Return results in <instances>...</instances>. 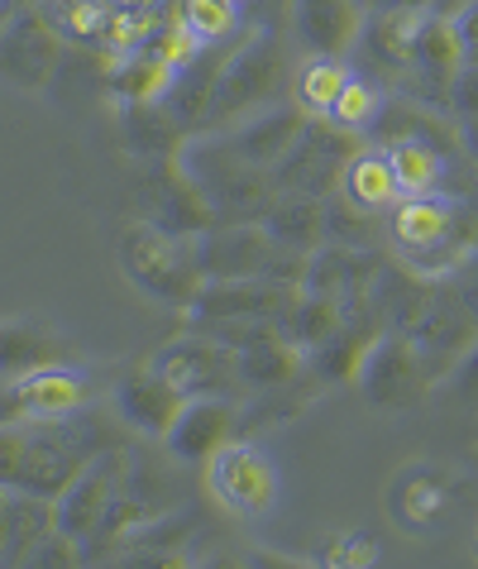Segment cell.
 I'll use <instances>...</instances> for the list:
<instances>
[{
    "mask_svg": "<svg viewBox=\"0 0 478 569\" xmlns=\"http://www.w3.org/2000/svg\"><path fill=\"white\" fill-rule=\"evenodd\" d=\"M62 49L68 39L53 29L43 6H20L0 24V77L14 87L43 91L62 68Z\"/></svg>",
    "mask_w": 478,
    "mask_h": 569,
    "instance_id": "5b68a950",
    "label": "cell"
},
{
    "mask_svg": "<svg viewBox=\"0 0 478 569\" xmlns=\"http://www.w3.org/2000/svg\"><path fill=\"white\" fill-rule=\"evenodd\" d=\"M465 369H469V373H465V392H469V398H478V355L465 363Z\"/></svg>",
    "mask_w": 478,
    "mask_h": 569,
    "instance_id": "e575fe53",
    "label": "cell"
},
{
    "mask_svg": "<svg viewBox=\"0 0 478 569\" xmlns=\"http://www.w3.org/2000/svg\"><path fill=\"white\" fill-rule=\"evenodd\" d=\"M282 43L278 39H245L226 49V62H220V77H216V97H211V116L206 124H230L239 116H249V110H259L273 91L282 87Z\"/></svg>",
    "mask_w": 478,
    "mask_h": 569,
    "instance_id": "277c9868",
    "label": "cell"
},
{
    "mask_svg": "<svg viewBox=\"0 0 478 569\" xmlns=\"http://www.w3.org/2000/svg\"><path fill=\"white\" fill-rule=\"evenodd\" d=\"M182 20L211 49L239 39V6H230V0H182Z\"/></svg>",
    "mask_w": 478,
    "mask_h": 569,
    "instance_id": "f546056e",
    "label": "cell"
},
{
    "mask_svg": "<svg viewBox=\"0 0 478 569\" xmlns=\"http://www.w3.org/2000/svg\"><path fill=\"white\" fill-rule=\"evenodd\" d=\"M116 407H120V417L130 421L139 436L163 440L172 431V421H178V412L187 407V392L172 383V378L158 373V369H135V373L120 378Z\"/></svg>",
    "mask_w": 478,
    "mask_h": 569,
    "instance_id": "2e32d148",
    "label": "cell"
},
{
    "mask_svg": "<svg viewBox=\"0 0 478 569\" xmlns=\"http://www.w3.org/2000/svg\"><path fill=\"white\" fill-rule=\"evenodd\" d=\"M355 378L374 407H382V412H402V407H417L426 398L430 369L417 350V340L388 330V336H378L369 350H364Z\"/></svg>",
    "mask_w": 478,
    "mask_h": 569,
    "instance_id": "52a82bcc",
    "label": "cell"
},
{
    "mask_svg": "<svg viewBox=\"0 0 478 569\" xmlns=\"http://www.w3.org/2000/svg\"><path fill=\"white\" fill-rule=\"evenodd\" d=\"M355 153H359L355 134L340 130V124H330V120H321V116H311L307 130H301V139L292 144V153H287L273 172H278L282 192L321 201L330 187H340L345 163H349Z\"/></svg>",
    "mask_w": 478,
    "mask_h": 569,
    "instance_id": "8992f818",
    "label": "cell"
},
{
    "mask_svg": "<svg viewBox=\"0 0 478 569\" xmlns=\"http://www.w3.org/2000/svg\"><path fill=\"white\" fill-rule=\"evenodd\" d=\"M297 288L273 278H211L191 302V326L201 321H282L287 297Z\"/></svg>",
    "mask_w": 478,
    "mask_h": 569,
    "instance_id": "8fae6325",
    "label": "cell"
},
{
    "mask_svg": "<svg viewBox=\"0 0 478 569\" xmlns=\"http://www.w3.org/2000/svg\"><path fill=\"white\" fill-rule=\"evenodd\" d=\"M91 378H82L72 363H53V369H34L14 378L10 412L14 417H39V421H68L91 402Z\"/></svg>",
    "mask_w": 478,
    "mask_h": 569,
    "instance_id": "5bb4252c",
    "label": "cell"
},
{
    "mask_svg": "<svg viewBox=\"0 0 478 569\" xmlns=\"http://www.w3.org/2000/svg\"><path fill=\"white\" fill-rule=\"evenodd\" d=\"M445 106H450L459 120H478V62H474V58L455 72V82H450V101H445Z\"/></svg>",
    "mask_w": 478,
    "mask_h": 569,
    "instance_id": "4dcf8cb0",
    "label": "cell"
},
{
    "mask_svg": "<svg viewBox=\"0 0 478 569\" xmlns=\"http://www.w3.org/2000/svg\"><path fill=\"white\" fill-rule=\"evenodd\" d=\"M388 234L397 244V254L407 259V268L417 273H440L455 268L459 259L474 254L478 244V220L450 197H402L388 216Z\"/></svg>",
    "mask_w": 478,
    "mask_h": 569,
    "instance_id": "7a4b0ae2",
    "label": "cell"
},
{
    "mask_svg": "<svg viewBox=\"0 0 478 569\" xmlns=\"http://www.w3.org/2000/svg\"><path fill=\"white\" fill-rule=\"evenodd\" d=\"M268 234H273L282 249H292V254H307L316 244V234H326V216L316 211L311 197L287 192L278 207H268Z\"/></svg>",
    "mask_w": 478,
    "mask_h": 569,
    "instance_id": "484cf974",
    "label": "cell"
},
{
    "mask_svg": "<svg viewBox=\"0 0 478 569\" xmlns=\"http://www.w3.org/2000/svg\"><path fill=\"white\" fill-rule=\"evenodd\" d=\"M211 488L239 517H259L273 508V498H278V469L259 446H235L230 440L211 460Z\"/></svg>",
    "mask_w": 478,
    "mask_h": 569,
    "instance_id": "7c38bea8",
    "label": "cell"
},
{
    "mask_svg": "<svg viewBox=\"0 0 478 569\" xmlns=\"http://www.w3.org/2000/svg\"><path fill=\"white\" fill-rule=\"evenodd\" d=\"M96 460L82 431H62V421L14 417L0 421V488L20 498L58 502L68 483Z\"/></svg>",
    "mask_w": 478,
    "mask_h": 569,
    "instance_id": "6da1fadb",
    "label": "cell"
},
{
    "mask_svg": "<svg viewBox=\"0 0 478 569\" xmlns=\"http://www.w3.org/2000/svg\"><path fill=\"white\" fill-rule=\"evenodd\" d=\"M469 58H474V62H478V49H469Z\"/></svg>",
    "mask_w": 478,
    "mask_h": 569,
    "instance_id": "74e56055",
    "label": "cell"
},
{
    "mask_svg": "<svg viewBox=\"0 0 478 569\" xmlns=\"http://www.w3.org/2000/svg\"><path fill=\"white\" fill-rule=\"evenodd\" d=\"M153 369L163 378H172L187 398H206V392L230 398V388L239 383L235 350L230 345H220V340H211V336H201V330H191V336L172 340L168 350H158Z\"/></svg>",
    "mask_w": 478,
    "mask_h": 569,
    "instance_id": "9c48e42d",
    "label": "cell"
},
{
    "mask_svg": "<svg viewBox=\"0 0 478 569\" xmlns=\"http://www.w3.org/2000/svg\"><path fill=\"white\" fill-rule=\"evenodd\" d=\"M301 130H307V110H253V116L245 124H235V134L226 139V144L245 158V163L253 168H278L287 153H292V144L301 139Z\"/></svg>",
    "mask_w": 478,
    "mask_h": 569,
    "instance_id": "e0dca14e",
    "label": "cell"
},
{
    "mask_svg": "<svg viewBox=\"0 0 478 569\" xmlns=\"http://www.w3.org/2000/svg\"><path fill=\"white\" fill-rule=\"evenodd\" d=\"M235 369H239V383L245 388H282L301 373V345L287 340L282 330H273V336L235 350Z\"/></svg>",
    "mask_w": 478,
    "mask_h": 569,
    "instance_id": "7402d4cb",
    "label": "cell"
},
{
    "mask_svg": "<svg viewBox=\"0 0 478 569\" xmlns=\"http://www.w3.org/2000/svg\"><path fill=\"white\" fill-rule=\"evenodd\" d=\"M292 39L307 53L345 58L364 39L359 0H292Z\"/></svg>",
    "mask_w": 478,
    "mask_h": 569,
    "instance_id": "9a60e30c",
    "label": "cell"
},
{
    "mask_svg": "<svg viewBox=\"0 0 478 569\" xmlns=\"http://www.w3.org/2000/svg\"><path fill=\"white\" fill-rule=\"evenodd\" d=\"M230 6H249V0H230Z\"/></svg>",
    "mask_w": 478,
    "mask_h": 569,
    "instance_id": "8d00e7d4",
    "label": "cell"
},
{
    "mask_svg": "<svg viewBox=\"0 0 478 569\" xmlns=\"http://www.w3.org/2000/svg\"><path fill=\"white\" fill-rule=\"evenodd\" d=\"M53 502L48 498H10V527H6V546H0V565H29V556L39 550V541L53 531Z\"/></svg>",
    "mask_w": 478,
    "mask_h": 569,
    "instance_id": "603a6c76",
    "label": "cell"
},
{
    "mask_svg": "<svg viewBox=\"0 0 478 569\" xmlns=\"http://www.w3.org/2000/svg\"><path fill=\"white\" fill-rule=\"evenodd\" d=\"M163 20V0L158 6H110V20H106V39H101V53L120 58V53H135L149 43V34Z\"/></svg>",
    "mask_w": 478,
    "mask_h": 569,
    "instance_id": "f1b7e54d",
    "label": "cell"
},
{
    "mask_svg": "<svg viewBox=\"0 0 478 569\" xmlns=\"http://www.w3.org/2000/svg\"><path fill=\"white\" fill-rule=\"evenodd\" d=\"M388 163L402 182V197H426L436 192L445 178V153L436 144H421V139H397L388 144Z\"/></svg>",
    "mask_w": 478,
    "mask_h": 569,
    "instance_id": "d4e9b609",
    "label": "cell"
},
{
    "mask_svg": "<svg viewBox=\"0 0 478 569\" xmlns=\"http://www.w3.org/2000/svg\"><path fill=\"white\" fill-rule=\"evenodd\" d=\"M110 6H158V0H110Z\"/></svg>",
    "mask_w": 478,
    "mask_h": 569,
    "instance_id": "d590c367",
    "label": "cell"
},
{
    "mask_svg": "<svg viewBox=\"0 0 478 569\" xmlns=\"http://www.w3.org/2000/svg\"><path fill=\"white\" fill-rule=\"evenodd\" d=\"M120 465H125V455H106V460H91V465L68 483V493L53 502L58 531L72 536L77 546H91L96 536H101L110 508H116V493H120Z\"/></svg>",
    "mask_w": 478,
    "mask_h": 569,
    "instance_id": "30bf717a",
    "label": "cell"
},
{
    "mask_svg": "<svg viewBox=\"0 0 478 569\" xmlns=\"http://www.w3.org/2000/svg\"><path fill=\"white\" fill-rule=\"evenodd\" d=\"M77 350L58 330L39 321H6L0 326V378H24L34 369H53V363H72Z\"/></svg>",
    "mask_w": 478,
    "mask_h": 569,
    "instance_id": "ac0fdd59",
    "label": "cell"
},
{
    "mask_svg": "<svg viewBox=\"0 0 478 569\" xmlns=\"http://www.w3.org/2000/svg\"><path fill=\"white\" fill-rule=\"evenodd\" d=\"M459 144L478 158V120H459Z\"/></svg>",
    "mask_w": 478,
    "mask_h": 569,
    "instance_id": "d6a6232c",
    "label": "cell"
},
{
    "mask_svg": "<svg viewBox=\"0 0 478 569\" xmlns=\"http://www.w3.org/2000/svg\"><path fill=\"white\" fill-rule=\"evenodd\" d=\"M455 24H459V39H465L469 49H478V0H469V6L455 14Z\"/></svg>",
    "mask_w": 478,
    "mask_h": 569,
    "instance_id": "1f68e13d",
    "label": "cell"
},
{
    "mask_svg": "<svg viewBox=\"0 0 478 569\" xmlns=\"http://www.w3.org/2000/svg\"><path fill=\"white\" fill-rule=\"evenodd\" d=\"M43 10L68 43H77V49H101L110 0H43Z\"/></svg>",
    "mask_w": 478,
    "mask_h": 569,
    "instance_id": "4316f807",
    "label": "cell"
},
{
    "mask_svg": "<svg viewBox=\"0 0 478 569\" xmlns=\"http://www.w3.org/2000/svg\"><path fill=\"white\" fill-rule=\"evenodd\" d=\"M235 431H239V402L206 392V398H187L178 421H172V431L163 436V446L178 455L182 465H211L235 440Z\"/></svg>",
    "mask_w": 478,
    "mask_h": 569,
    "instance_id": "4fadbf2b",
    "label": "cell"
},
{
    "mask_svg": "<svg viewBox=\"0 0 478 569\" xmlns=\"http://www.w3.org/2000/svg\"><path fill=\"white\" fill-rule=\"evenodd\" d=\"M120 268L135 288H143L149 297L172 302V307H191L197 292L206 288L197 240L172 234L163 226H153V220H139V226L120 234Z\"/></svg>",
    "mask_w": 478,
    "mask_h": 569,
    "instance_id": "3957f363",
    "label": "cell"
},
{
    "mask_svg": "<svg viewBox=\"0 0 478 569\" xmlns=\"http://www.w3.org/2000/svg\"><path fill=\"white\" fill-rule=\"evenodd\" d=\"M382 87L374 82V77H355L349 72V82L340 87V97H335V106H330V124H340V130H349V134H364V130H374L378 124V116H382Z\"/></svg>",
    "mask_w": 478,
    "mask_h": 569,
    "instance_id": "83f0119b",
    "label": "cell"
},
{
    "mask_svg": "<svg viewBox=\"0 0 478 569\" xmlns=\"http://www.w3.org/2000/svg\"><path fill=\"white\" fill-rule=\"evenodd\" d=\"M465 62H469V43L459 39V24L450 14H421L407 53V77H402L407 97L421 106L450 101V82Z\"/></svg>",
    "mask_w": 478,
    "mask_h": 569,
    "instance_id": "ba28073f",
    "label": "cell"
},
{
    "mask_svg": "<svg viewBox=\"0 0 478 569\" xmlns=\"http://www.w3.org/2000/svg\"><path fill=\"white\" fill-rule=\"evenodd\" d=\"M345 82H349V62H345V58L307 53V62H301L297 77H292V87H297V106L307 110V116H321V120H326Z\"/></svg>",
    "mask_w": 478,
    "mask_h": 569,
    "instance_id": "cb8c5ba5",
    "label": "cell"
},
{
    "mask_svg": "<svg viewBox=\"0 0 478 569\" xmlns=\"http://www.w3.org/2000/svg\"><path fill=\"white\" fill-rule=\"evenodd\" d=\"M110 58V53H106ZM172 77H178V68L172 62H163L158 53L149 49H135V53H120L110 58L106 68V91L116 97L120 106H163V97L172 91Z\"/></svg>",
    "mask_w": 478,
    "mask_h": 569,
    "instance_id": "d6986e66",
    "label": "cell"
},
{
    "mask_svg": "<svg viewBox=\"0 0 478 569\" xmlns=\"http://www.w3.org/2000/svg\"><path fill=\"white\" fill-rule=\"evenodd\" d=\"M340 201H349L355 211L374 216V211H392L402 201V182L388 163V153H374V149H359L355 158L345 163V178H340Z\"/></svg>",
    "mask_w": 478,
    "mask_h": 569,
    "instance_id": "ffe728a7",
    "label": "cell"
},
{
    "mask_svg": "<svg viewBox=\"0 0 478 569\" xmlns=\"http://www.w3.org/2000/svg\"><path fill=\"white\" fill-rule=\"evenodd\" d=\"M220 62H226V43H220V53H211V43L187 62V68H178V77H172V91L163 97V110L178 124H206V116H211V97H216V77H220Z\"/></svg>",
    "mask_w": 478,
    "mask_h": 569,
    "instance_id": "44dd1931",
    "label": "cell"
},
{
    "mask_svg": "<svg viewBox=\"0 0 478 569\" xmlns=\"http://www.w3.org/2000/svg\"><path fill=\"white\" fill-rule=\"evenodd\" d=\"M10 498H14V493H6V488H0V546H6V527H10Z\"/></svg>",
    "mask_w": 478,
    "mask_h": 569,
    "instance_id": "836d02e7",
    "label": "cell"
}]
</instances>
